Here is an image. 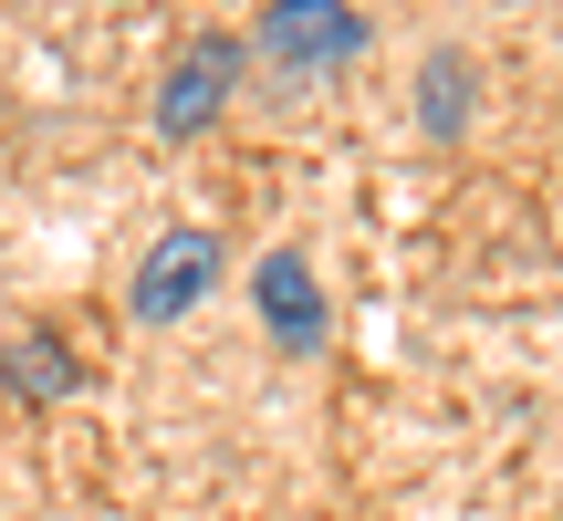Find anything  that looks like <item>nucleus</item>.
I'll list each match as a JSON object with an SVG mask.
<instances>
[{
  "label": "nucleus",
  "mask_w": 563,
  "mask_h": 521,
  "mask_svg": "<svg viewBox=\"0 0 563 521\" xmlns=\"http://www.w3.org/2000/svg\"><path fill=\"white\" fill-rule=\"evenodd\" d=\"M241 32H188L178 42V63L157 74V136H209V125L230 115V84H241Z\"/></svg>",
  "instance_id": "obj_1"
},
{
  "label": "nucleus",
  "mask_w": 563,
  "mask_h": 521,
  "mask_svg": "<svg viewBox=\"0 0 563 521\" xmlns=\"http://www.w3.org/2000/svg\"><path fill=\"white\" fill-rule=\"evenodd\" d=\"M355 53H365V11H355V0H272V11H262V63L292 74V84L344 74Z\"/></svg>",
  "instance_id": "obj_2"
},
{
  "label": "nucleus",
  "mask_w": 563,
  "mask_h": 521,
  "mask_svg": "<svg viewBox=\"0 0 563 521\" xmlns=\"http://www.w3.org/2000/svg\"><path fill=\"white\" fill-rule=\"evenodd\" d=\"M209 281H220V241H209V230H167V241H146V260H136V323H178Z\"/></svg>",
  "instance_id": "obj_3"
},
{
  "label": "nucleus",
  "mask_w": 563,
  "mask_h": 521,
  "mask_svg": "<svg viewBox=\"0 0 563 521\" xmlns=\"http://www.w3.org/2000/svg\"><path fill=\"white\" fill-rule=\"evenodd\" d=\"M251 302H262V323H272L282 355H313V344H323V281H313L302 251H272L262 271H251Z\"/></svg>",
  "instance_id": "obj_4"
},
{
  "label": "nucleus",
  "mask_w": 563,
  "mask_h": 521,
  "mask_svg": "<svg viewBox=\"0 0 563 521\" xmlns=\"http://www.w3.org/2000/svg\"><path fill=\"white\" fill-rule=\"evenodd\" d=\"M0 376H11V397H21V407H63L84 365H74V344H53V334H11Z\"/></svg>",
  "instance_id": "obj_5"
},
{
  "label": "nucleus",
  "mask_w": 563,
  "mask_h": 521,
  "mask_svg": "<svg viewBox=\"0 0 563 521\" xmlns=\"http://www.w3.org/2000/svg\"><path fill=\"white\" fill-rule=\"evenodd\" d=\"M418 115H428V136H460V125H470V63H460V53H428Z\"/></svg>",
  "instance_id": "obj_6"
}]
</instances>
